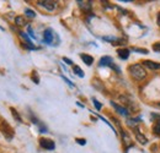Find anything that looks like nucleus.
Listing matches in <instances>:
<instances>
[{"label": "nucleus", "mask_w": 160, "mask_h": 153, "mask_svg": "<svg viewBox=\"0 0 160 153\" xmlns=\"http://www.w3.org/2000/svg\"><path fill=\"white\" fill-rule=\"evenodd\" d=\"M128 71L131 74V76L133 77L134 80H138L142 81L147 77V70L144 69V66L142 64H133V65H129L128 67Z\"/></svg>", "instance_id": "obj_1"}, {"label": "nucleus", "mask_w": 160, "mask_h": 153, "mask_svg": "<svg viewBox=\"0 0 160 153\" xmlns=\"http://www.w3.org/2000/svg\"><path fill=\"white\" fill-rule=\"evenodd\" d=\"M56 38L59 39V37L57 36V33L52 28H47L43 32V40H44V43H47L49 45H56V43H54V39Z\"/></svg>", "instance_id": "obj_2"}, {"label": "nucleus", "mask_w": 160, "mask_h": 153, "mask_svg": "<svg viewBox=\"0 0 160 153\" xmlns=\"http://www.w3.org/2000/svg\"><path fill=\"white\" fill-rule=\"evenodd\" d=\"M0 131H1V134L4 135V137H6L8 140H11L14 137V130H12V128L5 120L0 124Z\"/></svg>", "instance_id": "obj_3"}, {"label": "nucleus", "mask_w": 160, "mask_h": 153, "mask_svg": "<svg viewBox=\"0 0 160 153\" xmlns=\"http://www.w3.org/2000/svg\"><path fill=\"white\" fill-rule=\"evenodd\" d=\"M37 4L48 11H54L58 6V2L53 1V0H41V1H37Z\"/></svg>", "instance_id": "obj_4"}, {"label": "nucleus", "mask_w": 160, "mask_h": 153, "mask_svg": "<svg viewBox=\"0 0 160 153\" xmlns=\"http://www.w3.org/2000/svg\"><path fill=\"white\" fill-rule=\"evenodd\" d=\"M40 146L44 150H48V151H52L56 148L54 141H52L49 138H40Z\"/></svg>", "instance_id": "obj_5"}, {"label": "nucleus", "mask_w": 160, "mask_h": 153, "mask_svg": "<svg viewBox=\"0 0 160 153\" xmlns=\"http://www.w3.org/2000/svg\"><path fill=\"white\" fill-rule=\"evenodd\" d=\"M99 65H100V66H110V67H112V69H116V70L120 72V69L115 66L113 59L111 57H102L100 59V61H99Z\"/></svg>", "instance_id": "obj_6"}, {"label": "nucleus", "mask_w": 160, "mask_h": 153, "mask_svg": "<svg viewBox=\"0 0 160 153\" xmlns=\"http://www.w3.org/2000/svg\"><path fill=\"white\" fill-rule=\"evenodd\" d=\"M111 105L115 108V110H116L118 114L123 115V116H128V114H129V112H128V109H127L126 107H122V105L115 103V102H111Z\"/></svg>", "instance_id": "obj_7"}, {"label": "nucleus", "mask_w": 160, "mask_h": 153, "mask_svg": "<svg viewBox=\"0 0 160 153\" xmlns=\"http://www.w3.org/2000/svg\"><path fill=\"white\" fill-rule=\"evenodd\" d=\"M133 130H134V134H136L137 141H139L142 145H147V143H148V140H147V137H145L144 135L140 132L139 128H136V129H133Z\"/></svg>", "instance_id": "obj_8"}, {"label": "nucleus", "mask_w": 160, "mask_h": 153, "mask_svg": "<svg viewBox=\"0 0 160 153\" xmlns=\"http://www.w3.org/2000/svg\"><path fill=\"white\" fill-rule=\"evenodd\" d=\"M143 65H145V66L149 67L150 70H160L159 63H155V61H152V60H145V61H143Z\"/></svg>", "instance_id": "obj_9"}, {"label": "nucleus", "mask_w": 160, "mask_h": 153, "mask_svg": "<svg viewBox=\"0 0 160 153\" xmlns=\"http://www.w3.org/2000/svg\"><path fill=\"white\" fill-rule=\"evenodd\" d=\"M121 134H122V138H123V142H124V145H126V148H129V147H132L133 146V143H132V140H131V137L128 136V134L126 132V131H121Z\"/></svg>", "instance_id": "obj_10"}, {"label": "nucleus", "mask_w": 160, "mask_h": 153, "mask_svg": "<svg viewBox=\"0 0 160 153\" xmlns=\"http://www.w3.org/2000/svg\"><path fill=\"white\" fill-rule=\"evenodd\" d=\"M80 9H82L85 12H90L91 11V1H78Z\"/></svg>", "instance_id": "obj_11"}, {"label": "nucleus", "mask_w": 160, "mask_h": 153, "mask_svg": "<svg viewBox=\"0 0 160 153\" xmlns=\"http://www.w3.org/2000/svg\"><path fill=\"white\" fill-rule=\"evenodd\" d=\"M117 55L120 57V59L122 60H126L129 57V49H126V48H121L117 50Z\"/></svg>", "instance_id": "obj_12"}, {"label": "nucleus", "mask_w": 160, "mask_h": 153, "mask_svg": "<svg viewBox=\"0 0 160 153\" xmlns=\"http://www.w3.org/2000/svg\"><path fill=\"white\" fill-rule=\"evenodd\" d=\"M80 58H81V60H82L88 66L92 65V63H94V58L91 57V55H88V54H80Z\"/></svg>", "instance_id": "obj_13"}, {"label": "nucleus", "mask_w": 160, "mask_h": 153, "mask_svg": "<svg viewBox=\"0 0 160 153\" xmlns=\"http://www.w3.org/2000/svg\"><path fill=\"white\" fill-rule=\"evenodd\" d=\"M140 123V119H128L127 120V125L128 126H131L132 129H136V128H138V124Z\"/></svg>", "instance_id": "obj_14"}, {"label": "nucleus", "mask_w": 160, "mask_h": 153, "mask_svg": "<svg viewBox=\"0 0 160 153\" xmlns=\"http://www.w3.org/2000/svg\"><path fill=\"white\" fill-rule=\"evenodd\" d=\"M15 23H16V26H19V27H23V26L27 25L26 19H25L23 16H16V17H15Z\"/></svg>", "instance_id": "obj_15"}, {"label": "nucleus", "mask_w": 160, "mask_h": 153, "mask_svg": "<svg viewBox=\"0 0 160 153\" xmlns=\"http://www.w3.org/2000/svg\"><path fill=\"white\" fill-rule=\"evenodd\" d=\"M10 110H11V114L14 116V119H16L18 123H22V119H21V116L19 115V113H18V110L14 109V108H10Z\"/></svg>", "instance_id": "obj_16"}, {"label": "nucleus", "mask_w": 160, "mask_h": 153, "mask_svg": "<svg viewBox=\"0 0 160 153\" xmlns=\"http://www.w3.org/2000/svg\"><path fill=\"white\" fill-rule=\"evenodd\" d=\"M73 71H74L75 75H78L79 77H84V71L80 69L78 65H74V66H73Z\"/></svg>", "instance_id": "obj_17"}, {"label": "nucleus", "mask_w": 160, "mask_h": 153, "mask_svg": "<svg viewBox=\"0 0 160 153\" xmlns=\"http://www.w3.org/2000/svg\"><path fill=\"white\" fill-rule=\"evenodd\" d=\"M153 131L155 135H160V119L155 121V124L153 125Z\"/></svg>", "instance_id": "obj_18"}, {"label": "nucleus", "mask_w": 160, "mask_h": 153, "mask_svg": "<svg viewBox=\"0 0 160 153\" xmlns=\"http://www.w3.org/2000/svg\"><path fill=\"white\" fill-rule=\"evenodd\" d=\"M25 14H26L27 17H31V19L36 17V12L33 10H31V9H25Z\"/></svg>", "instance_id": "obj_19"}, {"label": "nucleus", "mask_w": 160, "mask_h": 153, "mask_svg": "<svg viewBox=\"0 0 160 153\" xmlns=\"http://www.w3.org/2000/svg\"><path fill=\"white\" fill-rule=\"evenodd\" d=\"M103 39H105V40H107V42H111L112 44H116L115 42H122L121 39L116 38V37H103Z\"/></svg>", "instance_id": "obj_20"}, {"label": "nucleus", "mask_w": 160, "mask_h": 153, "mask_svg": "<svg viewBox=\"0 0 160 153\" xmlns=\"http://www.w3.org/2000/svg\"><path fill=\"white\" fill-rule=\"evenodd\" d=\"M92 103H94V105H95L96 110H101V108H102V104H101V103L99 102V100H98V99L92 98Z\"/></svg>", "instance_id": "obj_21"}, {"label": "nucleus", "mask_w": 160, "mask_h": 153, "mask_svg": "<svg viewBox=\"0 0 160 153\" xmlns=\"http://www.w3.org/2000/svg\"><path fill=\"white\" fill-rule=\"evenodd\" d=\"M27 31H28V35H30V37L33 39H36V36H35V33H33V31H32V27L31 26H28L27 27Z\"/></svg>", "instance_id": "obj_22"}, {"label": "nucleus", "mask_w": 160, "mask_h": 153, "mask_svg": "<svg viewBox=\"0 0 160 153\" xmlns=\"http://www.w3.org/2000/svg\"><path fill=\"white\" fill-rule=\"evenodd\" d=\"M134 52H138L140 54H148V50L147 49H140V48H133Z\"/></svg>", "instance_id": "obj_23"}, {"label": "nucleus", "mask_w": 160, "mask_h": 153, "mask_svg": "<svg viewBox=\"0 0 160 153\" xmlns=\"http://www.w3.org/2000/svg\"><path fill=\"white\" fill-rule=\"evenodd\" d=\"M153 50H154V52H157V53H160V42L155 43V44L153 45Z\"/></svg>", "instance_id": "obj_24"}, {"label": "nucleus", "mask_w": 160, "mask_h": 153, "mask_svg": "<svg viewBox=\"0 0 160 153\" xmlns=\"http://www.w3.org/2000/svg\"><path fill=\"white\" fill-rule=\"evenodd\" d=\"M32 80L35 81V83H40V80H38V76H37V74H36V72H33V75H32Z\"/></svg>", "instance_id": "obj_25"}, {"label": "nucleus", "mask_w": 160, "mask_h": 153, "mask_svg": "<svg viewBox=\"0 0 160 153\" xmlns=\"http://www.w3.org/2000/svg\"><path fill=\"white\" fill-rule=\"evenodd\" d=\"M77 142L79 145H86V140L85 138H77Z\"/></svg>", "instance_id": "obj_26"}, {"label": "nucleus", "mask_w": 160, "mask_h": 153, "mask_svg": "<svg viewBox=\"0 0 160 153\" xmlns=\"http://www.w3.org/2000/svg\"><path fill=\"white\" fill-rule=\"evenodd\" d=\"M62 77H63V80H64V81H65V82H67V83H68V85H69L70 87H74V85H73V83L70 82V80H68V78H67L65 76H62Z\"/></svg>", "instance_id": "obj_27"}, {"label": "nucleus", "mask_w": 160, "mask_h": 153, "mask_svg": "<svg viewBox=\"0 0 160 153\" xmlns=\"http://www.w3.org/2000/svg\"><path fill=\"white\" fill-rule=\"evenodd\" d=\"M63 61H65L68 65H73V61L70 59H68V58H63Z\"/></svg>", "instance_id": "obj_28"}, {"label": "nucleus", "mask_w": 160, "mask_h": 153, "mask_svg": "<svg viewBox=\"0 0 160 153\" xmlns=\"http://www.w3.org/2000/svg\"><path fill=\"white\" fill-rule=\"evenodd\" d=\"M158 23L160 25V12L158 14Z\"/></svg>", "instance_id": "obj_29"}]
</instances>
